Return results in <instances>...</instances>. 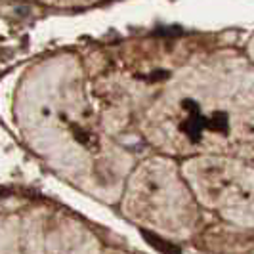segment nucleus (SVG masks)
Segmentation results:
<instances>
[{
	"label": "nucleus",
	"mask_w": 254,
	"mask_h": 254,
	"mask_svg": "<svg viewBox=\"0 0 254 254\" xmlns=\"http://www.w3.org/2000/svg\"><path fill=\"white\" fill-rule=\"evenodd\" d=\"M141 237H143L145 243H147L149 247H153L157 253H161V254H182V249H180L178 245L166 241V239L159 237V235H157V233H153V231L141 229Z\"/></svg>",
	"instance_id": "obj_1"
}]
</instances>
